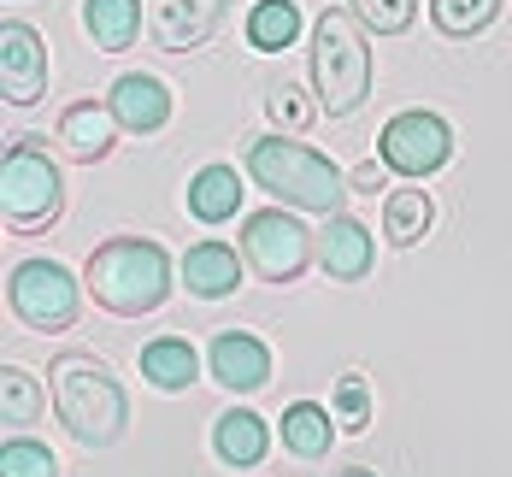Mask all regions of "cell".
Returning <instances> with one entry per match:
<instances>
[{
    "mask_svg": "<svg viewBox=\"0 0 512 477\" xmlns=\"http://www.w3.org/2000/svg\"><path fill=\"white\" fill-rule=\"evenodd\" d=\"M230 0H148V42L159 53H195L218 36Z\"/></svg>",
    "mask_w": 512,
    "mask_h": 477,
    "instance_id": "9c48e42d",
    "label": "cell"
},
{
    "mask_svg": "<svg viewBox=\"0 0 512 477\" xmlns=\"http://www.w3.org/2000/svg\"><path fill=\"white\" fill-rule=\"evenodd\" d=\"M377 159L395 171V177H436L448 159H454V124L442 118V112H430V106H407V112H395L389 124H383V136H377Z\"/></svg>",
    "mask_w": 512,
    "mask_h": 477,
    "instance_id": "ba28073f",
    "label": "cell"
},
{
    "mask_svg": "<svg viewBox=\"0 0 512 477\" xmlns=\"http://www.w3.org/2000/svg\"><path fill=\"white\" fill-rule=\"evenodd\" d=\"M348 183H354V195H377V189L389 183V165H383V159H365Z\"/></svg>",
    "mask_w": 512,
    "mask_h": 477,
    "instance_id": "f1b7e54d",
    "label": "cell"
},
{
    "mask_svg": "<svg viewBox=\"0 0 512 477\" xmlns=\"http://www.w3.org/2000/svg\"><path fill=\"white\" fill-rule=\"evenodd\" d=\"M118 118H112V106H95V101H77V106H65L59 112V148L77 159V165H95V159L112 154V142H118Z\"/></svg>",
    "mask_w": 512,
    "mask_h": 477,
    "instance_id": "5bb4252c",
    "label": "cell"
},
{
    "mask_svg": "<svg viewBox=\"0 0 512 477\" xmlns=\"http://www.w3.org/2000/svg\"><path fill=\"white\" fill-rule=\"evenodd\" d=\"M354 12L371 36H401L418 18V0H354Z\"/></svg>",
    "mask_w": 512,
    "mask_h": 477,
    "instance_id": "83f0119b",
    "label": "cell"
},
{
    "mask_svg": "<svg viewBox=\"0 0 512 477\" xmlns=\"http://www.w3.org/2000/svg\"><path fill=\"white\" fill-rule=\"evenodd\" d=\"M42 413H48V389H42V377L24 371V366H0V424L30 430Z\"/></svg>",
    "mask_w": 512,
    "mask_h": 477,
    "instance_id": "7402d4cb",
    "label": "cell"
},
{
    "mask_svg": "<svg viewBox=\"0 0 512 477\" xmlns=\"http://www.w3.org/2000/svg\"><path fill=\"white\" fill-rule=\"evenodd\" d=\"M65 207V177L59 159L36 142V136H12L0 154V218L12 236H36L48 230Z\"/></svg>",
    "mask_w": 512,
    "mask_h": 477,
    "instance_id": "5b68a950",
    "label": "cell"
},
{
    "mask_svg": "<svg viewBox=\"0 0 512 477\" xmlns=\"http://www.w3.org/2000/svg\"><path fill=\"white\" fill-rule=\"evenodd\" d=\"M371 30L359 24V12H342V6H324L318 24H312V95L330 118H354L365 95H371Z\"/></svg>",
    "mask_w": 512,
    "mask_h": 477,
    "instance_id": "277c9868",
    "label": "cell"
},
{
    "mask_svg": "<svg viewBox=\"0 0 512 477\" xmlns=\"http://www.w3.org/2000/svg\"><path fill=\"white\" fill-rule=\"evenodd\" d=\"M236 283H242V260L230 242H195L183 254V289L195 301H224V295H236Z\"/></svg>",
    "mask_w": 512,
    "mask_h": 477,
    "instance_id": "9a60e30c",
    "label": "cell"
},
{
    "mask_svg": "<svg viewBox=\"0 0 512 477\" xmlns=\"http://www.w3.org/2000/svg\"><path fill=\"white\" fill-rule=\"evenodd\" d=\"M371 260H377L371 230L359 224L354 212H330L324 230H318V265H324V277L359 283V277H371Z\"/></svg>",
    "mask_w": 512,
    "mask_h": 477,
    "instance_id": "4fadbf2b",
    "label": "cell"
},
{
    "mask_svg": "<svg viewBox=\"0 0 512 477\" xmlns=\"http://www.w3.org/2000/svg\"><path fill=\"white\" fill-rule=\"evenodd\" d=\"M171 283H183V277H171V254L154 236H106L83 265V289L95 295V307L118 318L159 313Z\"/></svg>",
    "mask_w": 512,
    "mask_h": 477,
    "instance_id": "7a4b0ae2",
    "label": "cell"
},
{
    "mask_svg": "<svg viewBox=\"0 0 512 477\" xmlns=\"http://www.w3.org/2000/svg\"><path fill=\"white\" fill-rule=\"evenodd\" d=\"M336 477H377V472H365V466H348V472H336Z\"/></svg>",
    "mask_w": 512,
    "mask_h": 477,
    "instance_id": "f546056e",
    "label": "cell"
},
{
    "mask_svg": "<svg viewBox=\"0 0 512 477\" xmlns=\"http://www.w3.org/2000/svg\"><path fill=\"white\" fill-rule=\"evenodd\" d=\"M206 371L230 389V395H259L271 383V348L248 330H218L206 348Z\"/></svg>",
    "mask_w": 512,
    "mask_h": 477,
    "instance_id": "8fae6325",
    "label": "cell"
},
{
    "mask_svg": "<svg viewBox=\"0 0 512 477\" xmlns=\"http://www.w3.org/2000/svg\"><path fill=\"white\" fill-rule=\"evenodd\" d=\"M48 389H53V413H59L71 442H83V448L124 442L130 395H124V383L112 377L106 360H95V354H59L48 366Z\"/></svg>",
    "mask_w": 512,
    "mask_h": 477,
    "instance_id": "6da1fadb",
    "label": "cell"
},
{
    "mask_svg": "<svg viewBox=\"0 0 512 477\" xmlns=\"http://www.w3.org/2000/svg\"><path fill=\"white\" fill-rule=\"evenodd\" d=\"M0 477H59V454L48 442L12 436V442H0Z\"/></svg>",
    "mask_w": 512,
    "mask_h": 477,
    "instance_id": "d4e9b609",
    "label": "cell"
},
{
    "mask_svg": "<svg viewBox=\"0 0 512 477\" xmlns=\"http://www.w3.org/2000/svg\"><path fill=\"white\" fill-rule=\"evenodd\" d=\"M83 30L106 53L136 48V36L148 30V0H83Z\"/></svg>",
    "mask_w": 512,
    "mask_h": 477,
    "instance_id": "2e32d148",
    "label": "cell"
},
{
    "mask_svg": "<svg viewBox=\"0 0 512 477\" xmlns=\"http://www.w3.org/2000/svg\"><path fill=\"white\" fill-rule=\"evenodd\" d=\"M501 18V0H430V24L448 42H471Z\"/></svg>",
    "mask_w": 512,
    "mask_h": 477,
    "instance_id": "cb8c5ba5",
    "label": "cell"
},
{
    "mask_svg": "<svg viewBox=\"0 0 512 477\" xmlns=\"http://www.w3.org/2000/svg\"><path fill=\"white\" fill-rule=\"evenodd\" d=\"M142 377L154 383L159 395L195 389V383H201V354H195V342H189V336H154V342L142 348Z\"/></svg>",
    "mask_w": 512,
    "mask_h": 477,
    "instance_id": "e0dca14e",
    "label": "cell"
},
{
    "mask_svg": "<svg viewBox=\"0 0 512 477\" xmlns=\"http://www.w3.org/2000/svg\"><path fill=\"white\" fill-rule=\"evenodd\" d=\"M312 254H318V242H312L307 224L295 218V207L248 212V224H242V260L254 265V277H265V283H295L312 265Z\"/></svg>",
    "mask_w": 512,
    "mask_h": 477,
    "instance_id": "52a82bcc",
    "label": "cell"
},
{
    "mask_svg": "<svg viewBox=\"0 0 512 477\" xmlns=\"http://www.w3.org/2000/svg\"><path fill=\"white\" fill-rule=\"evenodd\" d=\"M330 413H336V424H342L348 436H359V430L371 424V389H365V371H342V377H336Z\"/></svg>",
    "mask_w": 512,
    "mask_h": 477,
    "instance_id": "4316f807",
    "label": "cell"
},
{
    "mask_svg": "<svg viewBox=\"0 0 512 477\" xmlns=\"http://www.w3.org/2000/svg\"><path fill=\"white\" fill-rule=\"evenodd\" d=\"M265 448H271V430H265V419H259V413H248V407L218 413V424H212V454H218L224 466L248 472V466H259V460H265Z\"/></svg>",
    "mask_w": 512,
    "mask_h": 477,
    "instance_id": "ac0fdd59",
    "label": "cell"
},
{
    "mask_svg": "<svg viewBox=\"0 0 512 477\" xmlns=\"http://www.w3.org/2000/svg\"><path fill=\"white\" fill-rule=\"evenodd\" d=\"M106 106H112V118L130 136H159L171 124V89H165V77H154V71H124L106 89Z\"/></svg>",
    "mask_w": 512,
    "mask_h": 477,
    "instance_id": "7c38bea8",
    "label": "cell"
},
{
    "mask_svg": "<svg viewBox=\"0 0 512 477\" xmlns=\"http://www.w3.org/2000/svg\"><path fill=\"white\" fill-rule=\"evenodd\" d=\"M6 307L36 336H65L77 324L83 289H77V277L59 260H18L12 277H6Z\"/></svg>",
    "mask_w": 512,
    "mask_h": 477,
    "instance_id": "8992f818",
    "label": "cell"
},
{
    "mask_svg": "<svg viewBox=\"0 0 512 477\" xmlns=\"http://www.w3.org/2000/svg\"><path fill=\"white\" fill-rule=\"evenodd\" d=\"M336 413L330 407H318V401H289L283 407V424H277V436H283V448L295 454V460H324L330 454V442H336Z\"/></svg>",
    "mask_w": 512,
    "mask_h": 477,
    "instance_id": "d6986e66",
    "label": "cell"
},
{
    "mask_svg": "<svg viewBox=\"0 0 512 477\" xmlns=\"http://www.w3.org/2000/svg\"><path fill=\"white\" fill-rule=\"evenodd\" d=\"M42 89H48V42L24 18H6L0 24V95L12 106H36Z\"/></svg>",
    "mask_w": 512,
    "mask_h": 477,
    "instance_id": "30bf717a",
    "label": "cell"
},
{
    "mask_svg": "<svg viewBox=\"0 0 512 477\" xmlns=\"http://www.w3.org/2000/svg\"><path fill=\"white\" fill-rule=\"evenodd\" d=\"M430 224H436V201H430V189H389L383 195V242L389 248H418L424 236H430Z\"/></svg>",
    "mask_w": 512,
    "mask_h": 477,
    "instance_id": "ffe728a7",
    "label": "cell"
},
{
    "mask_svg": "<svg viewBox=\"0 0 512 477\" xmlns=\"http://www.w3.org/2000/svg\"><path fill=\"white\" fill-rule=\"evenodd\" d=\"M242 177H236V165H201L195 177H189V218H201V224H224V218H236L242 212Z\"/></svg>",
    "mask_w": 512,
    "mask_h": 477,
    "instance_id": "44dd1931",
    "label": "cell"
},
{
    "mask_svg": "<svg viewBox=\"0 0 512 477\" xmlns=\"http://www.w3.org/2000/svg\"><path fill=\"white\" fill-rule=\"evenodd\" d=\"M248 177H254L265 195H277L283 207L295 212H342V201L354 195V183L336 171V159L295 142V136H254L248 142Z\"/></svg>",
    "mask_w": 512,
    "mask_h": 477,
    "instance_id": "3957f363",
    "label": "cell"
},
{
    "mask_svg": "<svg viewBox=\"0 0 512 477\" xmlns=\"http://www.w3.org/2000/svg\"><path fill=\"white\" fill-rule=\"evenodd\" d=\"M265 112H271V124H277L283 136H307V130H312V118H318L324 106L307 101V95H301L295 83H277V89L265 95Z\"/></svg>",
    "mask_w": 512,
    "mask_h": 477,
    "instance_id": "484cf974",
    "label": "cell"
},
{
    "mask_svg": "<svg viewBox=\"0 0 512 477\" xmlns=\"http://www.w3.org/2000/svg\"><path fill=\"white\" fill-rule=\"evenodd\" d=\"M248 42L259 53H289L301 42V6L295 0H259L248 12Z\"/></svg>",
    "mask_w": 512,
    "mask_h": 477,
    "instance_id": "603a6c76",
    "label": "cell"
}]
</instances>
